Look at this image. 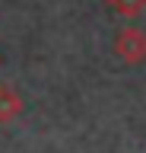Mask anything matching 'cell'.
I'll return each instance as SVG.
<instances>
[{"label":"cell","mask_w":146,"mask_h":153,"mask_svg":"<svg viewBox=\"0 0 146 153\" xmlns=\"http://www.w3.org/2000/svg\"><path fill=\"white\" fill-rule=\"evenodd\" d=\"M114 48H117V54L124 57L127 64H140V61L146 57V35L140 32V29H121Z\"/></svg>","instance_id":"cell-1"},{"label":"cell","mask_w":146,"mask_h":153,"mask_svg":"<svg viewBox=\"0 0 146 153\" xmlns=\"http://www.w3.org/2000/svg\"><path fill=\"white\" fill-rule=\"evenodd\" d=\"M19 112H22V99L13 93L10 86H0V124L13 121Z\"/></svg>","instance_id":"cell-2"},{"label":"cell","mask_w":146,"mask_h":153,"mask_svg":"<svg viewBox=\"0 0 146 153\" xmlns=\"http://www.w3.org/2000/svg\"><path fill=\"white\" fill-rule=\"evenodd\" d=\"M111 3V10L114 13H121V16H136V13H143L146 0H108Z\"/></svg>","instance_id":"cell-3"}]
</instances>
